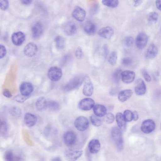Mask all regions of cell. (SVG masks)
Here are the masks:
<instances>
[{
    "label": "cell",
    "mask_w": 161,
    "mask_h": 161,
    "mask_svg": "<svg viewBox=\"0 0 161 161\" xmlns=\"http://www.w3.org/2000/svg\"><path fill=\"white\" fill-rule=\"evenodd\" d=\"M122 131L119 127L114 126L112 128L111 135L115 142L118 151H121L123 148L124 141L122 136Z\"/></svg>",
    "instance_id": "obj_1"
},
{
    "label": "cell",
    "mask_w": 161,
    "mask_h": 161,
    "mask_svg": "<svg viewBox=\"0 0 161 161\" xmlns=\"http://www.w3.org/2000/svg\"><path fill=\"white\" fill-rule=\"evenodd\" d=\"M84 78L82 75L75 77L64 86V90L69 92L78 88L84 81Z\"/></svg>",
    "instance_id": "obj_2"
},
{
    "label": "cell",
    "mask_w": 161,
    "mask_h": 161,
    "mask_svg": "<svg viewBox=\"0 0 161 161\" xmlns=\"http://www.w3.org/2000/svg\"><path fill=\"white\" fill-rule=\"evenodd\" d=\"M48 76L49 78L52 81L56 82L60 80L62 76V72L59 67H52L49 70Z\"/></svg>",
    "instance_id": "obj_3"
},
{
    "label": "cell",
    "mask_w": 161,
    "mask_h": 161,
    "mask_svg": "<svg viewBox=\"0 0 161 161\" xmlns=\"http://www.w3.org/2000/svg\"><path fill=\"white\" fill-rule=\"evenodd\" d=\"M74 125L78 131H83L86 130L89 127V122L88 119L85 117L80 116L75 120Z\"/></svg>",
    "instance_id": "obj_4"
},
{
    "label": "cell",
    "mask_w": 161,
    "mask_h": 161,
    "mask_svg": "<svg viewBox=\"0 0 161 161\" xmlns=\"http://www.w3.org/2000/svg\"><path fill=\"white\" fill-rule=\"evenodd\" d=\"M77 136L75 132L68 131L66 132L63 136V140L65 144L68 146L73 145L76 143Z\"/></svg>",
    "instance_id": "obj_5"
},
{
    "label": "cell",
    "mask_w": 161,
    "mask_h": 161,
    "mask_svg": "<svg viewBox=\"0 0 161 161\" xmlns=\"http://www.w3.org/2000/svg\"><path fill=\"white\" fill-rule=\"evenodd\" d=\"M95 104L93 99L89 98L83 99L80 101L78 104L79 108L83 110L88 111L93 108Z\"/></svg>",
    "instance_id": "obj_6"
},
{
    "label": "cell",
    "mask_w": 161,
    "mask_h": 161,
    "mask_svg": "<svg viewBox=\"0 0 161 161\" xmlns=\"http://www.w3.org/2000/svg\"><path fill=\"white\" fill-rule=\"evenodd\" d=\"M84 85L83 89V93L86 96H90L94 92L93 85L89 77H85L84 80Z\"/></svg>",
    "instance_id": "obj_7"
},
{
    "label": "cell",
    "mask_w": 161,
    "mask_h": 161,
    "mask_svg": "<svg viewBox=\"0 0 161 161\" xmlns=\"http://www.w3.org/2000/svg\"><path fill=\"white\" fill-rule=\"evenodd\" d=\"M155 128L154 121L151 119L144 121L142 124L141 129L144 133L148 134L152 132Z\"/></svg>",
    "instance_id": "obj_8"
},
{
    "label": "cell",
    "mask_w": 161,
    "mask_h": 161,
    "mask_svg": "<svg viewBox=\"0 0 161 161\" xmlns=\"http://www.w3.org/2000/svg\"><path fill=\"white\" fill-rule=\"evenodd\" d=\"M62 30L66 35L72 36L74 35L77 31V27L73 22L68 21L65 23L62 26Z\"/></svg>",
    "instance_id": "obj_9"
},
{
    "label": "cell",
    "mask_w": 161,
    "mask_h": 161,
    "mask_svg": "<svg viewBox=\"0 0 161 161\" xmlns=\"http://www.w3.org/2000/svg\"><path fill=\"white\" fill-rule=\"evenodd\" d=\"M83 151L69 149L65 152V158L68 160L75 161L80 158L83 154Z\"/></svg>",
    "instance_id": "obj_10"
},
{
    "label": "cell",
    "mask_w": 161,
    "mask_h": 161,
    "mask_svg": "<svg viewBox=\"0 0 161 161\" xmlns=\"http://www.w3.org/2000/svg\"><path fill=\"white\" fill-rule=\"evenodd\" d=\"M148 41L147 35L144 33H140L137 36L136 44L137 48L140 50L143 49L147 45Z\"/></svg>",
    "instance_id": "obj_11"
},
{
    "label": "cell",
    "mask_w": 161,
    "mask_h": 161,
    "mask_svg": "<svg viewBox=\"0 0 161 161\" xmlns=\"http://www.w3.org/2000/svg\"><path fill=\"white\" fill-rule=\"evenodd\" d=\"M38 51V47L34 43H28L24 48V53L26 56L29 57H32L35 56Z\"/></svg>",
    "instance_id": "obj_12"
},
{
    "label": "cell",
    "mask_w": 161,
    "mask_h": 161,
    "mask_svg": "<svg viewBox=\"0 0 161 161\" xmlns=\"http://www.w3.org/2000/svg\"><path fill=\"white\" fill-rule=\"evenodd\" d=\"M135 77V74L132 71L126 70L121 73V79L123 82L126 84H128L132 83Z\"/></svg>",
    "instance_id": "obj_13"
},
{
    "label": "cell",
    "mask_w": 161,
    "mask_h": 161,
    "mask_svg": "<svg viewBox=\"0 0 161 161\" xmlns=\"http://www.w3.org/2000/svg\"><path fill=\"white\" fill-rule=\"evenodd\" d=\"M72 17L79 22L83 21L86 17V12L85 10L79 7H77L72 13Z\"/></svg>",
    "instance_id": "obj_14"
},
{
    "label": "cell",
    "mask_w": 161,
    "mask_h": 161,
    "mask_svg": "<svg viewBox=\"0 0 161 161\" xmlns=\"http://www.w3.org/2000/svg\"><path fill=\"white\" fill-rule=\"evenodd\" d=\"M34 89L33 85L29 82H25L23 83L20 87L21 94L26 96H30L33 92Z\"/></svg>",
    "instance_id": "obj_15"
},
{
    "label": "cell",
    "mask_w": 161,
    "mask_h": 161,
    "mask_svg": "<svg viewBox=\"0 0 161 161\" xmlns=\"http://www.w3.org/2000/svg\"><path fill=\"white\" fill-rule=\"evenodd\" d=\"M12 39L13 44L17 46H21L24 41L25 36L24 34L19 32L14 33L12 35Z\"/></svg>",
    "instance_id": "obj_16"
},
{
    "label": "cell",
    "mask_w": 161,
    "mask_h": 161,
    "mask_svg": "<svg viewBox=\"0 0 161 161\" xmlns=\"http://www.w3.org/2000/svg\"><path fill=\"white\" fill-rule=\"evenodd\" d=\"M114 31L110 27H106L100 29L98 32V34L101 37L106 39H110L113 36Z\"/></svg>",
    "instance_id": "obj_17"
},
{
    "label": "cell",
    "mask_w": 161,
    "mask_h": 161,
    "mask_svg": "<svg viewBox=\"0 0 161 161\" xmlns=\"http://www.w3.org/2000/svg\"><path fill=\"white\" fill-rule=\"evenodd\" d=\"M146 86L144 81L141 79H138L135 88V93L138 95H142L145 94Z\"/></svg>",
    "instance_id": "obj_18"
},
{
    "label": "cell",
    "mask_w": 161,
    "mask_h": 161,
    "mask_svg": "<svg viewBox=\"0 0 161 161\" xmlns=\"http://www.w3.org/2000/svg\"><path fill=\"white\" fill-rule=\"evenodd\" d=\"M24 121L25 125L28 127L34 126L37 121V118L35 115L30 113H26L24 116Z\"/></svg>",
    "instance_id": "obj_19"
},
{
    "label": "cell",
    "mask_w": 161,
    "mask_h": 161,
    "mask_svg": "<svg viewBox=\"0 0 161 161\" xmlns=\"http://www.w3.org/2000/svg\"><path fill=\"white\" fill-rule=\"evenodd\" d=\"M43 29L42 24L39 22L35 23L32 28V36L34 38L37 39L42 35Z\"/></svg>",
    "instance_id": "obj_20"
},
{
    "label": "cell",
    "mask_w": 161,
    "mask_h": 161,
    "mask_svg": "<svg viewBox=\"0 0 161 161\" xmlns=\"http://www.w3.org/2000/svg\"><path fill=\"white\" fill-rule=\"evenodd\" d=\"M88 147L90 153L93 154L96 153L99 151L100 149V142L97 139H93L89 142Z\"/></svg>",
    "instance_id": "obj_21"
},
{
    "label": "cell",
    "mask_w": 161,
    "mask_h": 161,
    "mask_svg": "<svg viewBox=\"0 0 161 161\" xmlns=\"http://www.w3.org/2000/svg\"><path fill=\"white\" fill-rule=\"evenodd\" d=\"M158 53V49L153 44H151L146 51L145 57L147 59H152L156 57Z\"/></svg>",
    "instance_id": "obj_22"
},
{
    "label": "cell",
    "mask_w": 161,
    "mask_h": 161,
    "mask_svg": "<svg viewBox=\"0 0 161 161\" xmlns=\"http://www.w3.org/2000/svg\"><path fill=\"white\" fill-rule=\"evenodd\" d=\"M36 108L39 111L42 112L47 108L48 102L44 97L39 98L37 100L35 104Z\"/></svg>",
    "instance_id": "obj_23"
},
{
    "label": "cell",
    "mask_w": 161,
    "mask_h": 161,
    "mask_svg": "<svg viewBox=\"0 0 161 161\" xmlns=\"http://www.w3.org/2000/svg\"><path fill=\"white\" fill-rule=\"evenodd\" d=\"M84 30L87 34L89 35H93L96 32V27L94 23L90 21H88L84 25Z\"/></svg>",
    "instance_id": "obj_24"
},
{
    "label": "cell",
    "mask_w": 161,
    "mask_h": 161,
    "mask_svg": "<svg viewBox=\"0 0 161 161\" xmlns=\"http://www.w3.org/2000/svg\"><path fill=\"white\" fill-rule=\"evenodd\" d=\"M133 94V91L131 89H126L121 91L118 94L119 100L122 102H124L130 99Z\"/></svg>",
    "instance_id": "obj_25"
},
{
    "label": "cell",
    "mask_w": 161,
    "mask_h": 161,
    "mask_svg": "<svg viewBox=\"0 0 161 161\" xmlns=\"http://www.w3.org/2000/svg\"><path fill=\"white\" fill-rule=\"evenodd\" d=\"M93 110L95 115L99 117L104 116L107 113V109L105 107L100 104H97L94 106Z\"/></svg>",
    "instance_id": "obj_26"
},
{
    "label": "cell",
    "mask_w": 161,
    "mask_h": 161,
    "mask_svg": "<svg viewBox=\"0 0 161 161\" xmlns=\"http://www.w3.org/2000/svg\"><path fill=\"white\" fill-rule=\"evenodd\" d=\"M116 121L118 127L122 131H125L126 127V121L123 115L121 113H118L116 115Z\"/></svg>",
    "instance_id": "obj_27"
},
{
    "label": "cell",
    "mask_w": 161,
    "mask_h": 161,
    "mask_svg": "<svg viewBox=\"0 0 161 161\" xmlns=\"http://www.w3.org/2000/svg\"><path fill=\"white\" fill-rule=\"evenodd\" d=\"M55 42L56 47L59 49L61 50L64 49L66 44L65 39L63 37L58 36L55 39Z\"/></svg>",
    "instance_id": "obj_28"
},
{
    "label": "cell",
    "mask_w": 161,
    "mask_h": 161,
    "mask_svg": "<svg viewBox=\"0 0 161 161\" xmlns=\"http://www.w3.org/2000/svg\"><path fill=\"white\" fill-rule=\"evenodd\" d=\"M60 105L57 101L51 100L48 102L47 108L51 111H57L60 109Z\"/></svg>",
    "instance_id": "obj_29"
},
{
    "label": "cell",
    "mask_w": 161,
    "mask_h": 161,
    "mask_svg": "<svg viewBox=\"0 0 161 161\" xmlns=\"http://www.w3.org/2000/svg\"><path fill=\"white\" fill-rule=\"evenodd\" d=\"M102 2L104 5L112 8H116L119 4L118 0H102Z\"/></svg>",
    "instance_id": "obj_30"
},
{
    "label": "cell",
    "mask_w": 161,
    "mask_h": 161,
    "mask_svg": "<svg viewBox=\"0 0 161 161\" xmlns=\"http://www.w3.org/2000/svg\"><path fill=\"white\" fill-rule=\"evenodd\" d=\"M122 70L120 69H117L114 72L112 75L113 82L115 83H118L121 78Z\"/></svg>",
    "instance_id": "obj_31"
},
{
    "label": "cell",
    "mask_w": 161,
    "mask_h": 161,
    "mask_svg": "<svg viewBox=\"0 0 161 161\" xmlns=\"http://www.w3.org/2000/svg\"><path fill=\"white\" fill-rule=\"evenodd\" d=\"M117 59V54L116 51H114L110 54L108 59L109 62L111 65L114 66L116 63Z\"/></svg>",
    "instance_id": "obj_32"
},
{
    "label": "cell",
    "mask_w": 161,
    "mask_h": 161,
    "mask_svg": "<svg viewBox=\"0 0 161 161\" xmlns=\"http://www.w3.org/2000/svg\"><path fill=\"white\" fill-rule=\"evenodd\" d=\"M95 115H93L90 117V120L92 124L95 126L99 127L102 124L101 120Z\"/></svg>",
    "instance_id": "obj_33"
},
{
    "label": "cell",
    "mask_w": 161,
    "mask_h": 161,
    "mask_svg": "<svg viewBox=\"0 0 161 161\" xmlns=\"http://www.w3.org/2000/svg\"><path fill=\"white\" fill-rule=\"evenodd\" d=\"M148 19L149 22L150 23H155L158 20V14L155 12H151L148 15Z\"/></svg>",
    "instance_id": "obj_34"
},
{
    "label": "cell",
    "mask_w": 161,
    "mask_h": 161,
    "mask_svg": "<svg viewBox=\"0 0 161 161\" xmlns=\"http://www.w3.org/2000/svg\"><path fill=\"white\" fill-rule=\"evenodd\" d=\"M10 112L11 115L15 117H19L22 114L21 109L19 107H14L11 110Z\"/></svg>",
    "instance_id": "obj_35"
},
{
    "label": "cell",
    "mask_w": 161,
    "mask_h": 161,
    "mask_svg": "<svg viewBox=\"0 0 161 161\" xmlns=\"http://www.w3.org/2000/svg\"><path fill=\"white\" fill-rule=\"evenodd\" d=\"M123 115L126 122H130L133 120V112L129 110H125L124 112Z\"/></svg>",
    "instance_id": "obj_36"
},
{
    "label": "cell",
    "mask_w": 161,
    "mask_h": 161,
    "mask_svg": "<svg viewBox=\"0 0 161 161\" xmlns=\"http://www.w3.org/2000/svg\"><path fill=\"white\" fill-rule=\"evenodd\" d=\"M29 97L30 96H24L21 94L16 96L14 99L18 102L22 103L26 101Z\"/></svg>",
    "instance_id": "obj_37"
},
{
    "label": "cell",
    "mask_w": 161,
    "mask_h": 161,
    "mask_svg": "<svg viewBox=\"0 0 161 161\" xmlns=\"http://www.w3.org/2000/svg\"><path fill=\"white\" fill-rule=\"evenodd\" d=\"M8 126L7 123L4 121H1V132L3 135L6 134L8 130Z\"/></svg>",
    "instance_id": "obj_38"
},
{
    "label": "cell",
    "mask_w": 161,
    "mask_h": 161,
    "mask_svg": "<svg viewBox=\"0 0 161 161\" xmlns=\"http://www.w3.org/2000/svg\"><path fill=\"white\" fill-rule=\"evenodd\" d=\"M15 156L13 152L11 151H7L4 155V158L5 160L8 161H13L14 160Z\"/></svg>",
    "instance_id": "obj_39"
},
{
    "label": "cell",
    "mask_w": 161,
    "mask_h": 161,
    "mask_svg": "<svg viewBox=\"0 0 161 161\" xmlns=\"http://www.w3.org/2000/svg\"><path fill=\"white\" fill-rule=\"evenodd\" d=\"M9 6L8 0H0V8L2 10H6L8 8Z\"/></svg>",
    "instance_id": "obj_40"
},
{
    "label": "cell",
    "mask_w": 161,
    "mask_h": 161,
    "mask_svg": "<svg viewBox=\"0 0 161 161\" xmlns=\"http://www.w3.org/2000/svg\"><path fill=\"white\" fill-rule=\"evenodd\" d=\"M105 121L108 124L112 123L115 120L114 115L111 113H108L105 115Z\"/></svg>",
    "instance_id": "obj_41"
},
{
    "label": "cell",
    "mask_w": 161,
    "mask_h": 161,
    "mask_svg": "<svg viewBox=\"0 0 161 161\" xmlns=\"http://www.w3.org/2000/svg\"><path fill=\"white\" fill-rule=\"evenodd\" d=\"M134 39L131 36L127 37L125 40V45L127 47H131L134 44Z\"/></svg>",
    "instance_id": "obj_42"
},
{
    "label": "cell",
    "mask_w": 161,
    "mask_h": 161,
    "mask_svg": "<svg viewBox=\"0 0 161 161\" xmlns=\"http://www.w3.org/2000/svg\"><path fill=\"white\" fill-rule=\"evenodd\" d=\"M132 60L129 57L124 58L121 61V63L122 65L126 67L131 66L132 64Z\"/></svg>",
    "instance_id": "obj_43"
},
{
    "label": "cell",
    "mask_w": 161,
    "mask_h": 161,
    "mask_svg": "<svg viewBox=\"0 0 161 161\" xmlns=\"http://www.w3.org/2000/svg\"><path fill=\"white\" fill-rule=\"evenodd\" d=\"M75 56L76 58L79 60L82 58L83 53L82 50L80 47H78L77 49L75 52Z\"/></svg>",
    "instance_id": "obj_44"
},
{
    "label": "cell",
    "mask_w": 161,
    "mask_h": 161,
    "mask_svg": "<svg viewBox=\"0 0 161 161\" xmlns=\"http://www.w3.org/2000/svg\"><path fill=\"white\" fill-rule=\"evenodd\" d=\"M7 53L6 49L5 46L1 45V49H0V58L1 59L4 58L6 56Z\"/></svg>",
    "instance_id": "obj_45"
},
{
    "label": "cell",
    "mask_w": 161,
    "mask_h": 161,
    "mask_svg": "<svg viewBox=\"0 0 161 161\" xmlns=\"http://www.w3.org/2000/svg\"><path fill=\"white\" fill-rule=\"evenodd\" d=\"M142 74L146 81L148 82H150L151 81V77L147 71L145 70H143L142 72Z\"/></svg>",
    "instance_id": "obj_46"
},
{
    "label": "cell",
    "mask_w": 161,
    "mask_h": 161,
    "mask_svg": "<svg viewBox=\"0 0 161 161\" xmlns=\"http://www.w3.org/2000/svg\"><path fill=\"white\" fill-rule=\"evenodd\" d=\"M51 129V126L49 125H48L46 127L44 130V133L46 137H48L49 136Z\"/></svg>",
    "instance_id": "obj_47"
},
{
    "label": "cell",
    "mask_w": 161,
    "mask_h": 161,
    "mask_svg": "<svg viewBox=\"0 0 161 161\" xmlns=\"http://www.w3.org/2000/svg\"><path fill=\"white\" fill-rule=\"evenodd\" d=\"M3 95L7 98H11L12 95L10 91L8 89H5L3 91Z\"/></svg>",
    "instance_id": "obj_48"
},
{
    "label": "cell",
    "mask_w": 161,
    "mask_h": 161,
    "mask_svg": "<svg viewBox=\"0 0 161 161\" xmlns=\"http://www.w3.org/2000/svg\"><path fill=\"white\" fill-rule=\"evenodd\" d=\"M103 52L104 56L106 57L109 52V50L107 45L106 44L104 45L103 46Z\"/></svg>",
    "instance_id": "obj_49"
},
{
    "label": "cell",
    "mask_w": 161,
    "mask_h": 161,
    "mask_svg": "<svg viewBox=\"0 0 161 161\" xmlns=\"http://www.w3.org/2000/svg\"><path fill=\"white\" fill-rule=\"evenodd\" d=\"M119 90V89L118 88L113 89L110 91V94L111 95H115L117 94Z\"/></svg>",
    "instance_id": "obj_50"
},
{
    "label": "cell",
    "mask_w": 161,
    "mask_h": 161,
    "mask_svg": "<svg viewBox=\"0 0 161 161\" xmlns=\"http://www.w3.org/2000/svg\"><path fill=\"white\" fill-rule=\"evenodd\" d=\"M143 0H133L134 6L137 7L140 5L142 3Z\"/></svg>",
    "instance_id": "obj_51"
},
{
    "label": "cell",
    "mask_w": 161,
    "mask_h": 161,
    "mask_svg": "<svg viewBox=\"0 0 161 161\" xmlns=\"http://www.w3.org/2000/svg\"><path fill=\"white\" fill-rule=\"evenodd\" d=\"M21 3L24 5H29L32 2V0H20Z\"/></svg>",
    "instance_id": "obj_52"
},
{
    "label": "cell",
    "mask_w": 161,
    "mask_h": 161,
    "mask_svg": "<svg viewBox=\"0 0 161 161\" xmlns=\"http://www.w3.org/2000/svg\"><path fill=\"white\" fill-rule=\"evenodd\" d=\"M156 5L157 8L161 11V0H156Z\"/></svg>",
    "instance_id": "obj_53"
},
{
    "label": "cell",
    "mask_w": 161,
    "mask_h": 161,
    "mask_svg": "<svg viewBox=\"0 0 161 161\" xmlns=\"http://www.w3.org/2000/svg\"><path fill=\"white\" fill-rule=\"evenodd\" d=\"M133 120L134 121H137L139 118L138 114L137 111H134L133 112Z\"/></svg>",
    "instance_id": "obj_54"
},
{
    "label": "cell",
    "mask_w": 161,
    "mask_h": 161,
    "mask_svg": "<svg viewBox=\"0 0 161 161\" xmlns=\"http://www.w3.org/2000/svg\"><path fill=\"white\" fill-rule=\"evenodd\" d=\"M51 160L52 161H61V158L59 157H54V158H52V159H51Z\"/></svg>",
    "instance_id": "obj_55"
}]
</instances>
